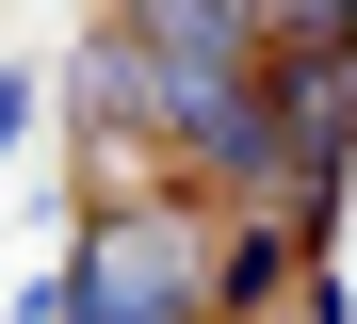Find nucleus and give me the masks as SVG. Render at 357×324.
Segmentation results:
<instances>
[{
	"instance_id": "f257e3e1",
	"label": "nucleus",
	"mask_w": 357,
	"mask_h": 324,
	"mask_svg": "<svg viewBox=\"0 0 357 324\" xmlns=\"http://www.w3.org/2000/svg\"><path fill=\"white\" fill-rule=\"evenodd\" d=\"M66 324H211V194L82 211V243H66Z\"/></svg>"
},
{
	"instance_id": "f03ea898",
	"label": "nucleus",
	"mask_w": 357,
	"mask_h": 324,
	"mask_svg": "<svg viewBox=\"0 0 357 324\" xmlns=\"http://www.w3.org/2000/svg\"><path fill=\"white\" fill-rule=\"evenodd\" d=\"M341 178H357V49H276L260 65V194L341 211Z\"/></svg>"
},
{
	"instance_id": "7ed1b4c3",
	"label": "nucleus",
	"mask_w": 357,
	"mask_h": 324,
	"mask_svg": "<svg viewBox=\"0 0 357 324\" xmlns=\"http://www.w3.org/2000/svg\"><path fill=\"white\" fill-rule=\"evenodd\" d=\"M309 259H325V211H292V194H211V324H276Z\"/></svg>"
},
{
	"instance_id": "20e7f679",
	"label": "nucleus",
	"mask_w": 357,
	"mask_h": 324,
	"mask_svg": "<svg viewBox=\"0 0 357 324\" xmlns=\"http://www.w3.org/2000/svg\"><path fill=\"white\" fill-rule=\"evenodd\" d=\"M146 194H195V178H178V146H162V130H130V114H82V211H146Z\"/></svg>"
},
{
	"instance_id": "39448f33",
	"label": "nucleus",
	"mask_w": 357,
	"mask_h": 324,
	"mask_svg": "<svg viewBox=\"0 0 357 324\" xmlns=\"http://www.w3.org/2000/svg\"><path fill=\"white\" fill-rule=\"evenodd\" d=\"M146 49H195V65H260V0H114Z\"/></svg>"
},
{
	"instance_id": "423d86ee",
	"label": "nucleus",
	"mask_w": 357,
	"mask_h": 324,
	"mask_svg": "<svg viewBox=\"0 0 357 324\" xmlns=\"http://www.w3.org/2000/svg\"><path fill=\"white\" fill-rule=\"evenodd\" d=\"M276 49H357V0H260V65Z\"/></svg>"
},
{
	"instance_id": "0eeeda50",
	"label": "nucleus",
	"mask_w": 357,
	"mask_h": 324,
	"mask_svg": "<svg viewBox=\"0 0 357 324\" xmlns=\"http://www.w3.org/2000/svg\"><path fill=\"white\" fill-rule=\"evenodd\" d=\"M33 130H49V82H33V65H0V162H33Z\"/></svg>"
},
{
	"instance_id": "6e6552de",
	"label": "nucleus",
	"mask_w": 357,
	"mask_h": 324,
	"mask_svg": "<svg viewBox=\"0 0 357 324\" xmlns=\"http://www.w3.org/2000/svg\"><path fill=\"white\" fill-rule=\"evenodd\" d=\"M276 324H357V292H341L325 259H309V276H292V308H276Z\"/></svg>"
}]
</instances>
